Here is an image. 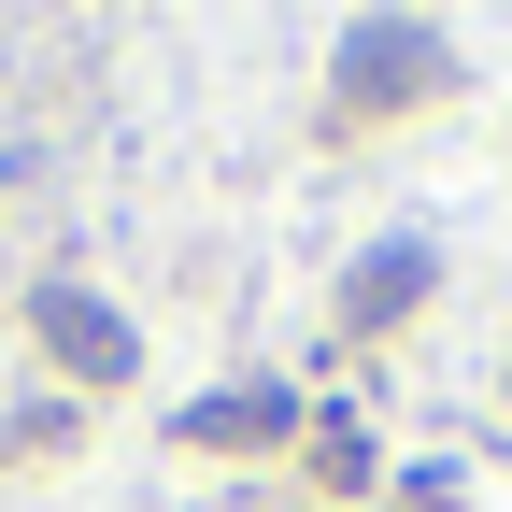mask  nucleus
Listing matches in <instances>:
<instances>
[{
  "instance_id": "20e7f679",
  "label": "nucleus",
  "mask_w": 512,
  "mask_h": 512,
  "mask_svg": "<svg viewBox=\"0 0 512 512\" xmlns=\"http://www.w3.org/2000/svg\"><path fill=\"white\" fill-rule=\"evenodd\" d=\"M271 427H285L271 384H256V399H200V441H271Z\"/></svg>"
},
{
  "instance_id": "f257e3e1",
  "label": "nucleus",
  "mask_w": 512,
  "mask_h": 512,
  "mask_svg": "<svg viewBox=\"0 0 512 512\" xmlns=\"http://www.w3.org/2000/svg\"><path fill=\"white\" fill-rule=\"evenodd\" d=\"M43 328H57V356H72V370H128V328H114V313H86L72 285L43 299Z\"/></svg>"
},
{
  "instance_id": "f03ea898",
  "label": "nucleus",
  "mask_w": 512,
  "mask_h": 512,
  "mask_svg": "<svg viewBox=\"0 0 512 512\" xmlns=\"http://www.w3.org/2000/svg\"><path fill=\"white\" fill-rule=\"evenodd\" d=\"M413 57H427V43H413V29H384V43H370V29H356V100H370V86H384V100H399V86H413Z\"/></svg>"
},
{
  "instance_id": "7ed1b4c3",
  "label": "nucleus",
  "mask_w": 512,
  "mask_h": 512,
  "mask_svg": "<svg viewBox=\"0 0 512 512\" xmlns=\"http://www.w3.org/2000/svg\"><path fill=\"white\" fill-rule=\"evenodd\" d=\"M413 285H427V256L399 242V256H370V271H356V313H413Z\"/></svg>"
}]
</instances>
